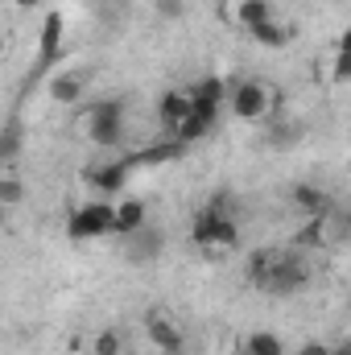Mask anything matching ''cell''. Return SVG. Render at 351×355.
<instances>
[{
	"label": "cell",
	"mask_w": 351,
	"mask_h": 355,
	"mask_svg": "<svg viewBox=\"0 0 351 355\" xmlns=\"http://www.w3.org/2000/svg\"><path fill=\"white\" fill-rule=\"evenodd\" d=\"M228 103H232L236 120H268L273 116V91L257 79H236L228 91Z\"/></svg>",
	"instance_id": "cell-1"
},
{
	"label": "cell",
	"mask_w": 351,
	"mask_h": 355,
	"mask_svg": "<svg viewBox=\"0 0 351 355\" xmlns=\"http://www.w3.org/2000/svg\"><path fill=\"white\" fill-rule=\"evenodd\" d=\"M190 240L198 248H236L240 244V227H236V219H223L211 207H203L194 215V223H190Z\"/></svg>",
	"instance_id": "cell-2"
},
{
	"label": "cell",
	"mask_w": 351,
	"mask_h": 355,
	"mask_svg": "<svg viewBox=\"0 0 351 355\" xmlns=\"http://www.w3.org/2000/svg\"><path fill=\"white\" fill-rule=\"evenodd\" d=\"M108 232H116V207H108V202H83L67 219V236L71 240H99Z\"/></svg>",
	"instance_id": "cell-3"
},
{
	"label": "cell",
	"mask_w": 351,
	"mask_h": 355,
	"mask_svg": "<svg viewBox=\"0 0 351 355\" xmlns=\"http://www.w3.org/2000/svg\"><path fill=\"white\" fill-rule=\"evenodd\" d=\"M87 132L95 145H120L124 141V103L120 99H99L87 112Z\"/></svg>",
	"instance_id": "cell-4"
},
{
	"label": "cell",
	"mask_w": 351,
	"mask_h": 355,
	"mask_svg": "<svg viewBox=\"0 0 351 355\" xmlns=\"http://www.w3.org/2000/svg\"><path fill=\"white\" fill-rule=\"evenodd\" d=\"M310 281V268L298 261V252H281V261L268 268V277H264V285H261V293H298L302 285Z\"/></svg>",
	"instance_id": "cell-5"
},
{
	"label": "cell",
	"mask_w": 351,
	"mask_h": 355,
	"mask_svg": "<svg viewBox=\"0 0 351 355\" xmlns=\"http://www.w3.org/2000/svg\"><path fill=\"white\" fill-rule=\"evenodd\" d=\"M348 236V219L339 215V211H327V215H318V219H310V227L298 236L302 244H310V248H331V244H339ZM293 240V244H298Z\"/></svg>",
	"instance_id": "cell-6"
},
{
	"label": "cell",
	"mask_w": 351,
	"mask_h": 355,
	"mask_svg": "<svg viewBox=\"0 0 351 355\" xmlns=\"http://www.w3.org/2000/svg\"><path fill=\"white\" fill-rule=\"evenodd\" d=\"M145 331H149V339H153V347H157V352H166V355H182V352H186V339H182L178 322H174V318H166L162 310H149Z\"/></svg>",
	"instance_id": "cell-7"
},
{
	"label": "cell",
	"mask_w": 351,
	"mask_h": 355,
	"mask_svg": "<svg viewBox=\"0 0 351 355\" xmlns=\"http://www.w3.org/2000/svg\"><path fill=\"white\" fill-rule=\"evenodd\" d=\"M190 107H194V99H190V91H166L162 99H157V120L170 128L178 137V128L186 124V116H190Z\"/></svg>",
	"instance_id": "cell-8"
},
{
	"label": "cell",
	"mask_w": 351,
	"mask_h": 355,
	"mask_svg": "<svg viewBox=\"0 0 351 355\" xmlns=\"http://www.w3.org/2000/svg\"><path fill=\"white\" fill-rule=\"evenodd\" d=\"M289 198H293V207H298V211H306L310 219H318V215H327V211H335V198H331L327 190H318V186H310V182H302V186H293V190H289Z\"/></svg>",
	"instance_id": "cell-9"
},
{
	"label": "cell",
	"mask_w": 351,
	"mask_h": 355,
	"mask_svg": "<svg viewBox=\"0 0 351 355\" xmlns=\"http://www.w3.org/2000/svg\"><path fill=\"white\" fill-rule=\"evenodd\" d=\"M302 132H306V128H302L298 120L268 116V124H264V137H261V141L268 145V149H293V145L302 141Z\"/></svg>",
	"instance_id": "cell-10"
},
{
	"label": "cell",
	"mask_w": 351,
	"mask_h": 355,
	"mask_svg": "<svg viewBox=\"0 0 351 355\" xmlns=\"http://www.w3.org/2000/svg\"><path fill=\"white\" fill-rule=\"evenodd\" d=\"M124 240H128L124 257H128V261H137V265H141V261H153V257L162 252V232H157V227H149V223H145L141 232L124 236Z\"/></svg>",
	"instance_id": "cell-11"
},
{
	"label": "cell",
	"mask_w": 351,
	"mask_h": 355,
	"mask_svg": "<svg viewBox=\"0 0 351 355\" xmlns=\"http://www.w3.org/2000/svg\"><path fill=\"white\" fill-rule=\"evenodd\" d=\"M37 50H42V62H37L42 71H46V67H50V62H54V58L62 54V17H58V12H50V17H46V25H42V42H37Z\"/></svg>",
	"instance_id": "cell-12"
},
{
	"label": "cell",
	"mask_w": 351,
	"mask_h": 355,
	"mask_svg": "<svg viewBox=\"0 0 351 355\" xmlns=\"http://www.w3.org/2000/svg\"><path fill=\"white\" fill-rule=\"evenodd\" d=\"M128 162H116V166H99V170H91L87 174V182L99 190V194H112V190H120L124 186V178H128Z\"/></svg>",
	"instance_id": "cell-13"
},
{
	"label": "cell",
	"mask_w": 351,
	"mask_h": 355,
	"mask_svg": "<svg viewBox=\"0 0 351 355\" xmlns=\"http://www.w3.org/2000/svg\"><path fill=\"white\" fill-rule=\"evenodd\" d=\"M145 227V202L141 198H124L120 207H116V232L120 236H132V232H141Z\"/></svg>",
	"instance_id": "cell-14"
},
{
	"label": "cell",
	"mask_w": 351,
	"mask_h": 355,
	"mask_svg": "<svg viewBox=\"0 0 351 355\" xmlns=\"http://www.w3.org/2000/svg\"><path fill=\"white\" fill-rule=\"evenodd\" d=\"M277 261H281V248H257V252L248 257V272H244V277H248V285H252V289H261L264 277H268V268L277 265Z\"/></svg>",
	"instance_id": "cell-15"
},
{
	"label": "cell",
	"mask_w": 351,
	"mask_h": 355,
	"mask_svg": "<svg viewBox=\"0 0 351 355\" xmlns=\"http://www.w3.org/2000/svg\"><path fill=\"white\" fill-rule=\"evenodd\" d=\"M240 355H285V343H281L273 331H252V335L240 343Z\"/></svg>",
	"instance_id": "cell-16"
},
{
	"label": "cell",
	"mask_w": 351,
	"mask_h": 355,
	"mask_svg": "<svg viewBox=\"0 0 351 355\" xmlns=\"http://www.w3.org/2000/svg\"><path fill=\"white\" fill-rule=\"evenodd\" d=\"M236 17H240L244 29H257V25H264V21H273V4H268V0H240Z\"/></svg>",
	"instance_id": "cell-17"
},
{
	"label": "cell",
	"mask_w": 351,
	"mask_h": 355,
	"mask_svg": "<svg viewBox=\"0 0 351 355\" xmlns=\"http://www.w3.org/2000/svg\"><path fill=\"white\" fill-rule=\"evenodd\" d=\"M50 95L58 99V103H79L83 99V75H58L54 83H50Z\"/></svg>",
	"instance_id": "cell-18"
},
{
	"label": "cell",
	"mask_w": 351,
	"mask_h": 355,
	"mask_svg": "<svg viewBox=\"0 0 351 355\" xmlns=\"http://www.w3.org/2000/svg\"><path fill=\"white\" fill-rule=\"evenodd\" d=\"M261 46H268V50H281L285 42H289V29L285 25H277V21H264V25H257V29H248Z\"/></svg>",
	"instance_id": "cell-19"
},
{
	"label": "cell",
	"mask_w": 351,
	"mask_h": 355,
	"mask_svg": "<svg viewBox=\"0 0 351 355\" xmlns=\"http://www.w3.org/2000/svg\"><path fill=\"white\" fill-rule=\"evenodd\" d=\"M17 149H21V124H17V120H8V128H4V137H0V157H4V162H12V157H17Z\"/></svg>",
	"instance_id": "cell-20"
},
{
	"label": "cell",
	"mask_w": 351,
	"mask_h": 355,
	"mask_svg": "<svg viewBox=\"0 0 351 355\" xmlns=\"http://www.w3.org/2000/svg\"><path fill=\"white\" fill-rule=\"evenodd\" d=\"M21 194H25V186H21L12 174L0 178V202H4V207H17V202H21Z\"/></svg>",
	"instance_id": "cell-21"
},
{
	"label": "cell",
	"mask_w": 351,
	"mask_h": 355,
	"mask_svg": "<svg viewBox=\"0 0 351 355\" xmlns=\"http://www.w3.org/2000/svg\"><path fill=\"white\" fill-rule=\"evenodd\" d=\"M91 347H95V355H120V335L116 331H99Z\"/></svg>",
	"instance_id": "cell-22"
},
{
	"label": "cell",
	"mask_w": 351,
	"mask_h": 355,
	"mask_svg": "<svg viewBox=\"0 0 351 355\" xmlns=\"http://www.w3.org/2000/svg\"><path fill=\"white\" fill-rule=\"evenodd\" d=\"M331 79H335V83H351V54H348V50H335V62H331Z\"/></svg>",
	"instance_id": "cell-23"
},
{
	"label": "cell",
	"mask_w": 351,
	"mask_h": 355,
	"mask_svg": "<svg viewBox=\"0 0 351 355\" xmlns=\"http://www.w3.org/2000/svg\"><path fill=\"white\" fill-rule=\"evenodd\" d=\"M186 12V4L182 0H157V17H166V21H178Z\"/></svg>",
	"instance_id": "cell-24"
},
{
	"label": "cell",
	"mask_w": 351,
	"mask_h": 355,
	"mask_svg": "<svg viewBox=\"0 0 351 355\" xmlns=\"http://www.w3.org/2000/svg\"><path fill=\"white\" fill-rule=\"evenodd\" d=\"M293 355H331V347H327V343H302Z\"/></svg>",
	"instance_id": "cell-25"
},
{
	"label": "cell",
	"mask_w": 351,
	"mask_h": 355,
	"mask_svg": "<svg viewBox=\"0 0 351 355\" xmlns=\"http://www.w3.org/2000/svg\"><path fill=\"white\" fill-rule=\"evenodd\" d=\"M331 355H351V339H343V343H335V347H331Z\"/></svg>",
	"instance_id": "cell-26"
},
{
	"label": "cell",
	"mask_w": 351,
	"mask_h": 355,
	"mask_svg": "<svg viewBox=\"0 0 351 355\" xmlns=\"http://www.w3.org/2000/svg\"><path fill=\"white\" fill-rule=\"evenodd\" d=\"M335 50H348V54H351V29L343 33V37H339V46H335Z\"/></svg>",
	"instance_id": "cell-27"
},
{
	"label": "cell",
	"mask_w": 351,
	"mask_h": 355,
	"mask_svg": "<svg viewBox=\"0 0 351 355\" xmlns=\"http://www.w3.org/2000/svg\"><path fill=\"white\" fill-rule=\"evenodd\" d=\"M12 4H17V8H37L42 0H12Z\"/></svg>",
	"instance_id": "cell-28"
}]
</instances>
